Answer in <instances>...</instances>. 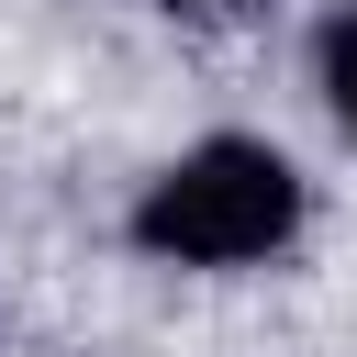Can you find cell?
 I'll return each instance as SVG.
<instances>
[{"label":"cell","mask_w":357,"mask_h":357,"mask_svg":"<svg viewBox=\"0 0 357 357\" xmlns=\"http://www.w3.org/2000/svg\"><path fill=\"white\" fill-rule=\"evenodd\" d=\"M312 89H324V112H335L346 145H357V0L324 11V33H312Z\"/></svg>","instance_id":"7a4b0ae2"},{"label":"cell","mask_w":357,"mask_h":357,"mask_svg":"<svg viewBox=\"0 0 357 357\" xmlns=\"http://www.w3.org/2000/svg\"><path fill=\"white\" fill-rule=\"evenodd\" d=\"M312 190L268 134H201L134 190V245L156 268H268L301 234Z\"/></svg>","instance_id":"6da1fadb"},{"label":"cell","mask_w":357,"mask_h":357,"mask_svg":"<svg viewBox=\"0 0 357 357\" xmlns=\"http://www.w3.org/2000/svg\"><path fill=\"white\" fill-rule=\"evenodd\" d=\"M167 22H201V33H245V22H268L279 0H156Z\"/></svg>","instance_id":"3957f363"}]
</instances>
